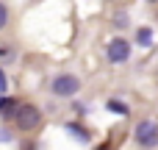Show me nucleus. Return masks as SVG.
<instances>
[{
    "label": "nucleus",
    "mask_w": 158,
    "mask_h": 150,
    "mask_svg": "<svg viewBox=\"0 0 158 150\" xmlns=\"http://www.w3.org/2000/svg\"><path fill=\"white\" fill-rule=\"evenodd\" d=\"M14 117H17V125H19L22 131H31V128L39 125V109L31 106V103H28V106H17Z\"/></svg>",
    "instance_id": "f257e3e1"
},
{
    "label": "nucleus",
    "mask_w": 158,
    "mask_h": 150,
    "mask_svg": "<svg viewBox=\"0 0 158 150\" xmlns=\"http://www.w3.org/2000/svg\"><path fill=\"white\" fill-rule=\"evenodd\" d=\"M78 78L75 75H58L56 81H53V95H58V97H69V95H75L78 92Z\"/></svg>",
    "instance_id": "f03ea898"
},
{
    "label": "nucleus",
    "mask_w": 158,
    "mask_h": 150,
    "mask_svg": "<svg viewBox=\"0 0 158 150\" xmlns=\"http://www.w3.org/2000/svg\"><path fill=\"white\" fill-rule=\"evenodd\" d=\"M136 142L144 145V148H150V145H156V142H158V125L153 122V120L139 122V128H136Z\"/></svg>",
    "instance_id": "7ed1b4c3"
},
{
    "label": "nucleus",
    "mask_w": 158,
    "mask_h": 150,
    "mask_svg": "<svg viewBox=\"0 0 158 150\" xmlns=\"http://www.w3.org/2000/svg\"><path fill=\"white\" fill-rule=\"evenodd\" d=\"M128 56H131V45H128L125 39H117V42L108 45V58H111V64H122Z\"/></svg>",
    "instance_id": "20e7f679"
},
{
    "label": "nucleus",
    "mask_w": 158,
    "mask_h": 150,
    "mask_svg": "<svg viewBox=\"0 0 158 150\" xmlns=\"http://www.w3.org/2000/svg\"><path fill=\"white\" fill-rule=\"evenodd\" d=\"M14 111H17V100L3 97V100H0V114H3V117H14Z\"/></svg>",
    "instance_id": "39448f33"
},
{
    "label": "nucleus",
    "mask_w": 158,
    "mask_h": 150,
    "mask_svg": "<svg viewBox=\"0 0 158 150\" xmlns=\"http://www.w3.org/2000/svg\"><path fill=\"white\" fill-rule=\"evenodd\" d=\"M136 39H139V45H142V47H150V45H153V31H150V28H139Z\"/></svg>",
    "instance_id": "423d86ee"
},
{
    "label": "nucleus",
    "mask_w": 158,
    "mask_h": 150,
    "mask_svg": "<svg viewBox=\"0 0 158 150\" xmlns=\"http://www.w3.org/2000/svg\"><path fill=\"white\" fill-rule=\"evenodd\" d=\"M108 111H114V114H128V106L119 103V100H108Z\"/></svg>",
    "instance_id": "0eeeda50"
},
{
    "label": "nucleus",
    "mask_w": 158,
    "mask_h": 150,
    "mask_svg": "<svg viewBox=\"0 0 158 150\" xmlns=\"http://www.w3.org/2000/svg\"><path fill=\"white\" fill-rule=\"evenodd\" d=\"M6 19H8V11H6V6L0 3V31L6 28Z\"/></svg>",
    "instance_id": "6e6552de"
},
{
    "label": "nucleus",
    "mask_w": 158,
    "mask_h": 150,
    "mask_svg": "<svg viewBox=\"0 0 158 150\" xmlns=\"http://www.w3.org/2000/svg\"><path fill=\"white\" fill-rule=\"evenodd\" d=\"M114 22H117L119 28H125V25H128V17H125V14H117V19H114Z\"/></svg>",
    "instance_id": "1a4fd4ad"
},
{
    "label": "nucleus",
    "mask_w": 158,
    "mask_h": 150,
    "mask_svg": "<svg viewBox=\"0 0 158 150\" xmlns=\"http://www.w3.org/2000/svg\"><path fill=\"white\" fill-rule=\"evenodd\" d=\"M6 89V78H3V72H0V92Z\"/></svg>",
    "instance_id": "9d476101"
}]
</instances>
